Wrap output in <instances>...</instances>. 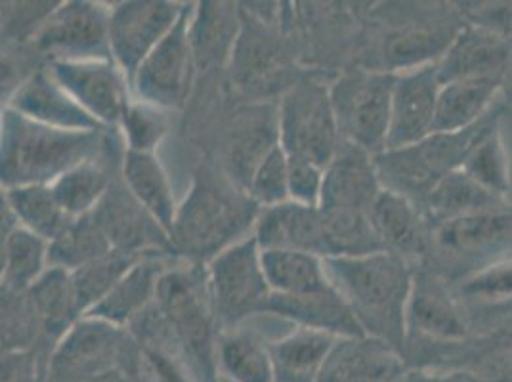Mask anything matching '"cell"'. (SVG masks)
Masks as SVG:
<instances>
[{
	"label": "cell",
	"mask_w": 512,
	"mask_h": 382,
	"mask_svg": "<svg viewBox=\"0 0 512 382\" xmlns=\"http://www.w3.org/2000/svg\"><path fill=\"white\" fill-rule=\"evenodd\" d=\"M325 272L341 293L367 337L383 340L407 356V308L413 279L404 256L375 251L360 256L323 258Z\"/></svg>",
	"instance_id": "1"
},
{
	"label": "cell",
	"mask_w": 512,
	"mask_h": 382,
	"mask_svg": "<svg viewBox=\"0 0 512 382\" xmlns=\"http://www.w3.org/2000/svg\"><path fill=\"white\" fill-rule=\"evenodd\" d=\"M104 130H67L31 121L18 111H2V186L54 184L67 170L98 159Z\"/></svg>",
	"instance_id": "2"
},
{
	"label": "cell",
	"mask_w": 512,
	"mask_h": 382,
	"mask_svg": "<svg viewBox=\"0 0 512 382\" xmlns=\"http://www.w3.org/2000/svg\"><path fill=\"white\" fill-rule=\"evenodd\" d=\"M260 207L239 186L199 176L178 207L169 241L174 253L193 260H213L237 241L249 237Z\"/></svg>",
	"instance_id": "3"
},
{
	"label": "cell",
	"mask_w": 512,
	"mask_h": 382,
	"mask_svg": "<svg viewBox=\"0 0 512 382\" xmlns=\"http://www.w3.org/2000/svg\"><path fill=\"white\" fill-rule=\"evenodd\" d=\"M505 104L499 102L476 125L457 132H432L419 144L384 149L375 155L383 190L396 191L421 207L432 188L453 170L463 169L474 146L501 125Z\"/></svg>",
	"instance_id": "4"
},
{
	"label": "cell",
	"mask_w": 512,
	"mask_h": 382,
	"mask_svg": "<svg viewBox=\"0 0 512 382\" xmlns=\"http://www.w3.org/2000/svg\"><path fill=\"white\" fill-rule=\"evenodd\" d=\"M155 306L171 329L180 360L195 382H216L218 342H214L213 298L207 272L178 268L165 272Z\"/></svg>",
	"instance_id": "5"
},
{
	"label": "cell",
	"mask_w": 512,
	"mask_h": 382,
	"mask_svg": "<svg viewBox=\"0 0 512 382\" xmlns=\"http://www.w3.org/2000/svg\"><path fill=\"white\" fill-rule=\"evenodd\" d=\"M396 73L354 71L331 86V102L342 142L379 155L386 149Z\"/></svg>",
	"instance_id": "6"
},
{
	"label": "cell",
	"mask_w": 512,
	"mask_h": 382,
	"mask_svg": "<svg viewBox=\"0 0 512 382\" xmlns=\"http://www.w3.org/2000/svg\"><path fill=\"white\" fill-rule=\"evenodd\" d=\"M278 127L279 144L287 155L314 161L323 169L341 148L331 90L316 81H300L285 92L279 104Z\"/></svg>",
	"instance_id": "7"
},
{
	"label": "cell",
	"mask_w": 512,
	"mask_h": 382,
	"mask_svg": "<svg viewBox=\"0 0 512 382\" xmlns=\"http://www.w3.org/2000/svg\"><path fill=\"white\" fill-rule=\"evenodd\" d=\"M214 316L224 327H235L253 314H262L272 295L262 268V251L255 235L237 241L214 256L207 270Z\"/></svg>",
	"instance_id": "8"
},
{
	"label": "cell",
	"mask_w": 512,
	"mask_h": 382,
	"mask_svg": "<svg viewBox=\"0 0 512 382\" xmlns=\"http://www.w3.org/2000/svg\"><path fill=\"white\" fill-rule=\"evenodd\" d=\"M127 360V337L121 327L83 318L54 348L48 382H102L119 371H134Z\"/></svg>",
	"instance_id": "9"
},
{
	"label": "cell",
	"mask_w": 512,
	"mask_h": 382,
	"mask_svg": "<svg viewBox=\"0 0 512 382\" xmlns=\"http://www.w3.org/2000/svg\"><path fill=\"white\" fill-rule=\"evenodd\" d=\"M432 241L442 255L467 268L465 276L493 262L512 258V205L469 214L432 228Z\"/></svg>",
	"instance_id": "10"
},
{
	"label": "cell",
	"mask_w": 512,
	"mask_h": 382,
	"mask_svg": "<svg viewBox=\"0 0 512 382\" xmlns=\"http://www.w3.org/2000/svg\"><path fill=\"white\" fill-rule=\"evenodd\" d=\"M193 4H186L180 20L171 33L157 44V48L140 65L132 83L138 98L161 109L182 107L192 85L195 58H193L190 25Z\"/></svg>",
	"instance_id": "11"
},
{
	"label": "cell",
	"mask_w": 512,
	"mask_h": 382,
	"mask_svg": "<svg viewBox=\"0 0 512 382\" xmlns=\"http://www.w3.org/2000/svg\"><path fill=\"white\" fill-rule=\"evenodd\" d=\"M186 4L165 0L121 2L111 10V58L132 83L140 65L180 20Z\"/></svg>",
	"instance_id": "12"
},
{
	"label": "cell",
	"mask_w": 512,
	"mask_h": 382,
	"mask_svg": "<svg viewBox=\"0 0 512 382\" xmlns=\"http://www.w3.org/2000/svg\"><path fill=\"white\" fill-rule=\"evenodd\" d=\"M111 12L96 2H64L54 8L33 37L39 50L58 60H113L109 44Z\"/></svg>",
	"instance_id": "13"
},
{
	"label": "cell",
	"mask_w": 512,
	"mask_h": 382,
	"mask_svg": "<svg viewBox=\"0 0 512 382\" xmlns=\"http://www.w3.org/2000/svg\"><path fill=\"white\" fill-rule=\"evenodd\" d=\"M48 69L58 85L102 127H121L130 100L125 73L113 60H58Z\"/></svg>",
	"instance_id": "14"
},
{
	"label": "cell",
	"mask_w": 512,
	"mask_h": 382,
	"mask_svg": "<svg viewBox=\"0 0 512 382\" xmlns=\"http://www.w3.org/2000/svg\"><path fill=\"white\" fill-rule=\"evenodd\" d=\"M440 90L436 64L396 73L386 149L419 144L434 132Z\"/></svg>",
	"instance_id": "15"
},
{
	"label": "cell",
	"mask_w": 512,
	"mask_h": 382,
	"mask_svg": "<svg viewBox=\"0 0 512 382\" xmlns=\"http://www.w3.org/2000/svg\"><path fill=\"white\" fill-rule=\"evenodd\" d=\"M381 191L375 155L342 142L335 159L325 169L321 213L369 214Z\"/></svg>",
	"instance_id": "16"
},
{
	"label": "cell",
	"mask_w": 512,
	"mask_h": 382,
	"mask_svg": "<svg viewBox=\"0 0 512 382\" xmlns=\"http://www.w3.org/2000/svg\"><path fill=\"white\" fill-rule=\"evenodd\" d=\"M253 235L262 251H299L321 258L329 256L320 207L287 201L276 207L260 209Z\"/></svg>",
	"instance_id": "17"
},
{
	"label": "cell",
	"mask_w": 512,
	"mask_h": 382,
	"mask_svg": "<svg viewBox=\"0 0 512 382\" xmlns=\"http://www.w3.org/2000/svg\"><path fill=\"white\" fill-rule=\"evenodd\" d=\"M512 64V46L488 29L465 23L438 62L442 85L469 79H503Z\"/></svg>",
	"instance_id": "18"
},
{
	"label": "cell",
	"mask_w": 512,
	"mask_h": 382,
	"mask_svg": "<svg viewBox=\"0 0 512 382\" xmlns=\"http://www.w3.org/2000/svg\"><path fill=\"white\" fill-rule=\"evenodd\" d=\"M406 360L373 337L339 339L321 369L318 382H402Z\"/></svg>",
	"instance_id": "19"
},
{
	"label": "cell",
	"mask_w": 512,
	"mask_h": 382,
	"mask_svg": "<svg viewBox=\"0 0 512 382\" xmlns=\"http://www.w3.org/2000/svg\"><path fill=\"white\" fill-rule=\"evenodd\" d=\"M407 331L436 342L457 344L470 335L469 318L453 291L440 279L415 274L407 308Z\"/></svg>",
	"instance_id": "20"
},
{
	"label": "cell",
	"mask_w": 512,
	"mask_h": 382,
	"mask_svg": "<svg viewBox=\"0 0 512 382\" xmlns=\"http://www.w3.org/2000/svg\"><path fill=\"white\" fill-rule=\"evenodd\" d=\"M6 107L48 127L67 130H106L94 117H90L62 86L58 85L50 69H41L29 75L22 85L16 88Z\"/></svg>",
	"instance_id": "21"
},
{
	"label": "cell",
	"mask_w": 512,
	"mask_h": 382,
	"mask_svg": "<svg viewBox=\"0 0 512 382\" xmlns=\"http://www.w3.org/2000/svg\"><path fill=\"white\" fill-rule=\"evenodd\" d=\"M264 312L291 319L297 327L329 333L337 339L367 337L352 308L333 285L306 295H270Z\"/></svg>",
	"instance_id": "22"
},
{
	"label": "cell",
	"mask_w": 512,
	"mask_h": 382,
	"mask_svg": "<svg viewBox=\"0 0 512 382\" xmlns=\"http://www.w3.org/2000/svg\"><path fill=\"white\" fill-rule=\"evenodd\" d=\"M94 214L113 249L142 255L150 247H171L169 234L144 211L127 188L111 186Z\"/></svg>",
	"instance_id": "23"
},
{
	"label": "cell",
	"mask_w": 512,
	"mask_h": 382,
	"mask_svg": "<svg viewBox=\"0 0 512 382\" xmlns=\"http://www.w3.org/2000/svg\"><path fill=\"white\" fill-rule=\"evenodd\" d=\"M369 220L384 251L396 255L419 256L427 251L425 218L421 209L396 191L383 190L375 199Z\"/></svg>",
	"instance_id": "24"
},
{
	"label": "cell",
	"mask_w": 512,
	"mask_h": 382,
	"mask_svg": "<svg viewBox=\"0 0 512 382\" xmlns=\"http://www.w3.org/2000/svg\"><path fill=\"white\" fill-rule=\"evenodd\" d=\"M239 27L241 20L234 2H199L190 25L195 65L199 69H214L234 58Z\"/></svg>",
	"instance_id": "25"
},
{
	"label": "cell",
	"mask_w": 512,
	"mask_h": 382,
	"mask_svg": "<svg viewBox=\"0 0 512 382\" xmlns=\"http://www.w3.org/2000/svg\"><path fill=\"white\" fill-rule=\"evenodd\" d=\"M163 274L165 270L159 260L142 256L127 276L85 318L100 319L121 329L127 323H134L157 298V287Z\"/></svg>",
	"instance_id": "26"
},
{
	"label": "cell",
	"mask_w": 512,
	"mask_h": 382,
	"mask_svg": "<svg viewBox=\"0 0 512 382\" xmlns=\"http://www.w3.org/2000/svg\"><path fill=\"white\" fill-rule=\"evenodd\" d=\"M337 340L323 331L297 327L293 333L270 342L274 382H318Z\"/></svg>",
	"instance_id": "27"
},
{
	"label": "cell",
	"mask_w": 512,
	"mask_h": 382,
	"mask_svg": "<svg viewBox=\"0 0 512 382\" xmlns=\"http://www.w3.org/2000/svg\"><path fill=\"white\" fill-rule=\"evenodd\" d=\"M123 180L130 195L144 207V211L171 234L178 205L174 201L169 176L153 153L128 151L123 159Z\"/></svg>",
	"instance_id": "28"
},
{
	"label": "cell",
	"mask_w": 512,
	"mask_h": 382,
	"mask_svg": "<svg viewBox=\"0 0 512 382\" xmlns=\"http://www.w3.org/2000/svg\"><path fill=\"white\" fill-rule=\"evenodd\" d=\"M27 295L48 340L60 342L83 319L73 277L64 268L48 266Z\"/></svg>",
	"instance_id": "29"
},
{
	"label": "cell",
	"mask_w": 512,
	"mask_h": 382,
	"mask_svg": "<svg viewBox=\"0 0 512 382\" xmlns=\"http://www.w3.org/2000/svg\"><path fill=\"white\" fill-rule=\"evenodd\" d=\"M503 79H469L442 85L434 132H457L482 121L501 98Z\"/></svg>",
	"instance_id": "30"
},
{
	"label": "cell",
	"mask_w": 512,
	"mask_h": 382,
	"mask_svg": "<svg viewBox=\"0 0 512 382\" xmlns=\"http://www.w3.org/2000/svg\"><path fill=\"white\" fill-rule=\"evenodd\" d=\"M279 144L278 115L266 107L237 119L230 138V169L235 186L247 191L258 163Z\"/></svg>",
	"instance_id": "31"
},
{
	"label": "cell",
	"mask_w": 512,
	"mask_h": 382,
	"mask_svg": "<svg viewBox=\"0 0 512 382\" xmlns=\"http://www.w3.org/2000/svg\"><path fill=\"white\" fill-rule=\"evenodd\" d=\"M509 203L507 199L497 197L495 193L484 190L478 182H474L463 169L453 170L444 176L432 191L428 193L423 207L428 220L434 226L449 222L455 218H463L469 214L490 211Z\"/></svg>",
	"instance_id": "32"
},
{
	"label": "cell",
	"mask_w": 512,
	"mask_h": 382,
	"mask_svg": "<svg viewBox=\"0 0 512 382\" xmlns=\"http://www.w3.org/2000/svg\"><path fill=\"white\" fill-rule=\"evenodd\" d=\"M2 205L16 216L18 224L52 243L64 232L73 218L65 214L56 195L46 184H25L4 188Z\"/></svg>",
	"instance_id": "33"
},
{
	"label": "cell",
	"mask_w": 512,
	"mask_h": 382,
	"mask_svg": "<svg viewBox=\"0 0 512 382\" xmlns=\"http://www.w3.org/2000/svg\"><path fill=\"white\" fill-rule=\"evenodd\" d=\"M48 247V241L22 226L2 235V293H29L50 266Z\"/></svg>",
	"instance_id": "34"
},
{
	"label": "cell",
	"mask_w": 512,
	"mask_h": 382,
	"mask_svg": "<svg viewBox=\"0 0 512 382\" xmlns=\"http://www.w3.org/2000/svg\"><path fill=\"white\" fill-rule=\"evenodd\" d=\"M262 268L272 295H306L333 285L323 258L310 253L262 251Z\"/></svg>",
	"instance_id": "35"
},
{
	"label": "cell",
	"mask_w": 512,
	"mask_h": 382,
	"mask_svg": "<svg viewBox=\"0 0 512 382\" xmlns=\"http://www.w3.org/2000/svg\"><path fill=\"white\" fill-rule=\"evenodd\" d=\"M113 251L104 228L100 226L96 214H86L73 218L62 234L48 247V264L75 272L88 262Z\"/></svg>",
	"instance_id": "36"
},
{
	"label": "cell",
	"mask_w": 512,
	"mask_h": 382,
	"mask_svg": "<svg viewBox=\"0 0 512 382\" xmlns=\"http://www.w3.org/2000/svg\"><path fill=\"white\" fill-rule=\"evenodd\" d=\"M50 188L69 218H81L100 207L111 188V180L98 157L67 170Z\"/></svg>",
	"instance_id": "37"
},
{
	"label": "cell",
	"mask_w": 512,
	"mask_h": 382,
	"mask_svg": "<svg viewBox=\"0 0 512 382\" xmlns=\"http://www.w3.org/2000/svg\"><path fill=\"white\" fill-rule=\"evenodd\" d=\"M218 369L234 382H274L268 344L249 333H226L220 339Z\"/></svg>",
	"instance_id": "38"
},
{
	"label": "cell",
	"mask_w": 512,
	"mask_h": 382,
	"mask_svg": "<svg viewBox=\"0 0 512 382\" xmlns=\"http://www.w3.org/2000/svg\"><path fill=\"white\" fill-rule=\"evenodd\" d=\"M142 256L144 255L113 249L107 255L100 256L71 272L73 285L83 310V318L115 289V285L127 276Z\"/></svg>",
	"instance_id": "39"
},
{
	"label": "cell",
	"mask_w": 512,
	"mask_h": 382,
	"mask_svg": "<svg viewBox=\"0 0 512 382\" xmlns=\"http://www.w3.org/2000/svg\"><path fill=\"white\" fill-rule=\"evenodd\" d=\"M463 170L484 190L507 199L511 191V161L503 142L501 125L488 132L470 151Z\"/></svg>",
	"instance_id": "40"
},
{
	"label": "cell",
	"mask_w": 512,
	"mask_h": 382,
	"mask_svg": "<svg viewBox=\"0 0 512 382\" xmlns=\"http://www.w3.org/2000/svg\"><path fill=\"white\" fill-rule=\"evenodd\" d=\"M453 297L465 308H497L512 304V258L461 277L451 289Z\"/></svg>",
	"instance_id": "41"
},
{
	"label": "cell",
	"mask_w": 512,
	"mask_h": 382,
	"mask_svg": "<svg viewBox=\"0 0 512 382\" xmlns=\"http://www.w3.org/2000/svg\"><path fill=\"white\" fill-rule=\"evenodd\" d=\"M43 333L27 293H2V346L6 352L33 350Z\"/></svg>",
	"instance_id": "42"
},
{
	"label": "cell",
	"mask_w": 512,
	"mask_h": 382,
	"mask_svg": "<svg viewBox=\"0 0 512 382\" xmlns=\"http://www.w3.org/2000/svg\"><path fill=\"white\" fill-rule=\"evenodd\" d=\"M247 193L260 209L276 207L289 199V155L278 144L256 167Z\"/></svg>",
	"instance_id": "43"
},
{
	"label": "cell",
	"mask_w": 512,
	"mask_h": 382,
	"mask_svg": "<svg viewBox=\"0 0 512 382\" xmlns=\"http://www.w3.org/2000/svg\"><path fill=\"white\" fill-rule=\"evenodd\" d=\"M121 127L125 130L128 151L153 153L169 130V119L165 109L138 100L130 102Z\"/></svg>",
	"instance_id": "44"
},
{
	"label": "cell",
	"mask_w": 512,
	"mask_h": 382,
	"mask_svg": "<svg viewBox=\"0 0 512 382\" xmlns=\"http://www.w3.org/2000/svg\"><path fill=\"white\" fill-rule=\"evenodd\" d=\"M323 182H325V169L318 163L289 155V199L291 201L308 205V207H320Z\"/></svg>",
	"instance_id": "45"
},
{
	"label": "cell",
	"mask_w": 512,
	"mask_h": 382,
	"mask_svg": "<svg viewBox=\"0 0 512 382\" xmlns=\"http://www.w3.org/2000/svg\"><path fill=\"white\" fill-rule=\"evenodd\" d=\"M465 22L488 29L512 46L511 2H461L459 4Z\"/></svg>",
	"instance_id": "46"
},
{
	"label": "cell",
	"mask_w": 512,
	"mask_h": 382,
	"mask_svg": "<svg viewBox=\"0 0 512 382\" xmlns=\"http://www.w3.org/2000/svg\"><path fill=\"white\" fill-rule=\"evenodd\" d=\"M2 382H48V367L35 350L4 352Z\"/></svg>",
	"instance_id": "47"
},
{
	"label": "cell",
	"mask_w": 512,
	"mask_h": 382,
	"mask_svg": "<svg viewBox=\"0 0 512 382\" xmlns=\"http://www.w3.org/2000/svg\"><path fill=\"white\" fill-rule=\"evenodd\" d=\"M501 102L505 106H512V64L505 75V81H503V88H501Z\"/></svg>",
	"instance_id": "48"
},
{
	"label": "cell",
	"mask_w": 512,
	"mask_h": 382,
	"mask_svg": "<svg viewBox=\"0 0 512 382\" xmlns=\"http://www.w3.org/2000/svg\"><path fill=\"white\" fill-rule=\"evenodd\" d=\"M402 382H427L423 377V371L421 369H413V371H407L406 377Z\"/></svg>",
	"instance_id": "49"
},
{
	"label": "cell",
	"mask_w": 512,
	"mask_h": 382,
	"mask_svg": "<svg viewBox=\"0 0 512 382\" xmlns=\"http://www.w3.org/2000/svg\"><path fill=\"white\" fill-rule=\"evenodd\" d=\"M509 375H511V379H512V360H511V365H509Z\"/></svg>",
	"instance_id": "50"
}]
</instances>
